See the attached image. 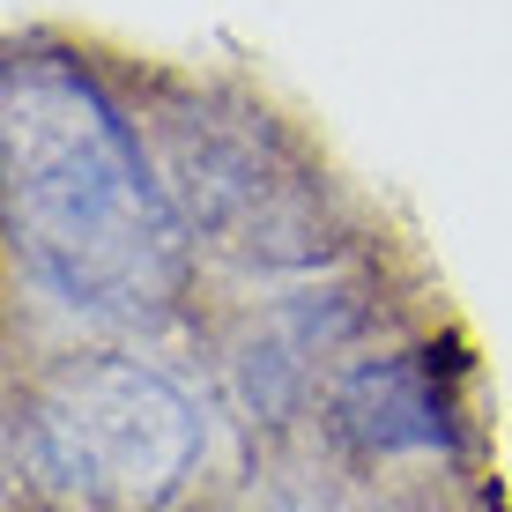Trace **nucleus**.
Returning <instances> with one entry per match:
<instances>
[{"label": "nucleus", "mask_w": 512, "mask_h": 512, "mask_svg": "<svg viewBox=\"0 0 512 512\" xmlns=\"http://www.w3.org/2000/svg\"><path fill=\"white\" fill-rule=\"evenodd\" d=\"M8 231L38 282L104 320H141L179 290V223L127 119L75 67H8Z\"/></svg>", "instance_id": "f257e3e1"}, {"label": "nucleus", "mask_w": 512, "mask_h": 512, "mask_svg": "<svg viewBox=\"0 0 512 512\" xmlns=\"http://www.w3.org/2000/svg\"><path fill=\"white\" fill-rule=\"evenodd\" d=\"M193 453H201L193 401L127 357L67 364L23 409V461L52 498L119 505V512L164 505L186 483Z\"/></svg>", "instance_id": "f03ea898"}, {"label": "nucleus", "mask_w": 512, "mask_h": 512, "mask_svg": "<svg viewBox=\"0 0 512 512\" xmlns=\"http://www.w3.org/2000/svg\"><path fill=\"white\" fill-rule=\"evenodd\" d=\"M334 431L357 453H438L453 446V394L431 349L372 357L334 386Z\"/></svg>", "instance_id": "7ed1b4c3"}]
</instances>
